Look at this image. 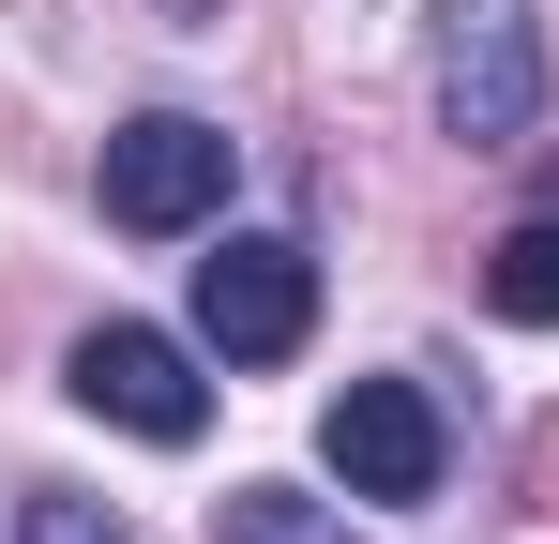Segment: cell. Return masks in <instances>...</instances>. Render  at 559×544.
<instances>
[{"instance_id":"1","label":"cell","mask_w":559,"mask_h":544,"mask_svg":"<svg viewBox=\"0 0 559 544\" xmlns=\"http://www.w3.org/2000/svg\"><path fill=\"white\" fill-rule=\"evenodd\" d=\"M424 91H439V137L514 152V137L545 121V31H530V0H439V31H424Z\"/></svg>"},{"instance_id":"2","label":"cell","mask_w":559,"mask_h":544,"mask_svg":"<svg viewBox=\"0 0 559 544\" xmlns=\"http://www.w3.org/2000/svg\"><path fill=\"white\" fill-rule=\"evenodd\" d=\"M227 121H197V106H152V121H121L106 137V227H136V243H182L227 212Z\"/></svg>"},{"instance_id":"3","label":"cell","mask_w":559,"mask_h":544,"mask_svg":"<svg viewBox=\"0 0 559 544\" xmlns=\"http://www.w3.org/2000/svg\"><path fill=\"white\" fill-rule=\"evenodd\" d=\"M318 469H333L348 499H439L454 424H439V393H424V378H348V393L318 409Z\"/></svg>"},{"instance_id":"4","label":"cell","mask_w":559,"mask_h":544,"mask_svg":"<svg viewBox=\"0 0 559 544\" xmlns=\"http://www.w3.org/2000/svg\"><path fill=\"white\" fill-rule=\"evenodd\" d=\"M302 333H318V258H302V243L242 227V243L197 258V348L212 363H287Z\"/></svg>"},{"instance_id":"5","label":"cell","mask_w":559,"mask_h":544,"mask_svg":"<svg viewBox=\"0 0 559 544\" xmlns=\"http://www.w3.org/2000/svg\"><path fill=\"white\" fill-rule=\"evenodd\" d=\"M61 378H76V409H92V424H121V439H152V453H182L197 424H212V378H197L182 333H152V318L76 333V348H61Z\"/></svg>"},{"instance_id":"6","label":"cell","mask_w":559,"mask_h":544,"mask_svg":"<svg viewBox=\"0 0 559 544\" xmlns=\"http://www.w3.org/2000/svg\"><path fill=\"white\" fill-rule=\"evenodd\" d=\"M484 303H499L514 333H559V212H530V227L484 258Z\"/></svg>"},{"instance_id":"7","label":"cell","mask_w":559,"mask_h":544,"mask_svg":"<svg viewBox=\"0 0 559 544\" xmlns=\"http://www.w3.org/2000/svg\"><path fill=\"white\" fill-rule=\"evenodd\" d=\"M212 544H364L333 499H302V484H242L227 515H212Z\"/></svg>"},{"instance_id":"8","label":"cell","mask_w":559,"mask_h":544,"mask_svg":"<svg viewBox=\"0 0 559 544\" xmlns=\"http://www.w3.org/2000/svg\"><path fill=\"white\" fill-rule=\"evenodd\" d=\"M15 544H136V530H121L106 499H76V484H46V499L15 515Z\"/></svg>"}]
</instances>
